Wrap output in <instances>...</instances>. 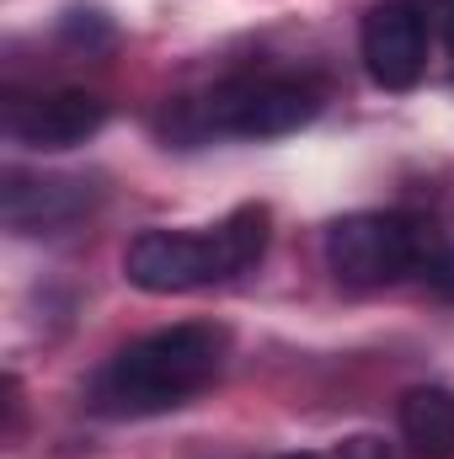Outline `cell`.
<instances>
[{"label":"cell","instance_id":"6da1fadb","mask_svg":"<svg viewBox=\"0 0 454 459\" xmlns=\"http://www.w3.org/2000/svg\"><path fill=\"white\" fill-rule=\"evenodd\" d=\"M230 358V332L220 321H182L118 347L92 374L86 406L97 417H161L188 406L198 390L220 379Z\"/></svg>","mask_w":454,"mask_h":459},{"label":"cell","instance_id":"7a4b0ae2","mask_svg":"<svg viewBox=\"0 0 454 459\" xmlns=\"http://www.w3.org/2000/svg\"><path fill=\"white\" fill-rule=\"evenodd\" d=\"M267 235H273L267 204H240L209 230H139L123 251V278L139 294H193L257 267Z\"/></svg>","mask_w":454,"mask_h":459},{"label":"cell","instance_id":"3957f363","mask_svg":"<svg viewBox=\"0 0 454 459\" xmlns=\"http://www.w3.org/2000/svg\"><path fill=\"white\" fill-rule=\"evenodd\" d=\"M321 113V86L305 75H235L193 102L177 134H225V139H284Z\"/></svg>","mask_w":454,"mask_h":459},{"label":"cell","instance_id":"277c9868","mask_svg":"<svg viewBox=\"0 0 454 459\" xmlns=\"http://www.w3.org/2000/svg\"><path fill=\"white\" fill-rule=\"evenodd\" d=\"M433 225L412 214H347L327 230V267L347 289H385L423 267Z\"/></svg>","mask_w":454,"mask_h":459},{"label":"cell","instance_id":"5b68a950","mask_svg":"<svg viewBox=\"0 0 454 459\" xmlns=\"http://www.w3.org/2000/svg\"><path fill=\"white\" fill-rule=\"evenodd\" d=\"M108 123V102L97 91L65 86V91H11L0 108V128L11 144L38 150V155H59L75 150L86 139H97Z\"/></svg>","mask_w":454,"mask_h":459},{"label":"cell","instance_id":"8992f818","mask_svg":"<svg viewBox=\"0 0 454 459\" xmlns=\"http://www.w3.org/2000/svg\"><path fill=\"white\" fill-rule=\"evenodd\" d=\"M358 54L374 86L412 91L428 70V22L412 0H385L358 27Z\"/></svg>","mask_w":454,"mask_h":459},{"label":"cell","instance_id":"52a82bcc","mask_svg":"<svg viewBox=\"0 0 454 459\" xmlns=\"http://www.w3.org/2000/svg\"><path fill=\"white\" fill-rule=\"evenodd\" d=\"M97 204V187L86 177H32V171H5L0 187V214L16 235H59L75 220H86Z\"/></svg>","mask_w":454,"mask_h":459},{"label":"cell","instance_id":"ba28073f","mask_svg":"<svg viewBox=\"0 0 454 459\" xmlns=\"http://www.w3.org/2000/svg\"><path fill=\"white\" fill-rule=\"evenodd\" d=\"M401 438L423 459L454 455V390L444 385H417L401 395Z\"/></svg>","mask_w":454,"mask_h":459},{"label":"cell","instance_id":"9c48e42d","mask_svg":"<svg viewBox=\"0 0 454 459\" xmlns=\"http://www.w3.org/2000/svg\"><path fill=\"white\" fill-rule=\"evenodd\" d=\"M417 278L433 289V294H444L454 299V251L450 246H439V235L428 240V251H423V267H417Z\"/></svg>","mask_w":454,"mask_h":459},{"label":"cell","instance_id":"30bf717a","mask_svg":"<svg viewBox=\"0 0 454 459\" xmlns=\"http://www.w3.org/2000/svg\"><path fill=\"white\" fill-rule=\"evenodd\" d=\"M332 459H396V455H390V444H385V438H374V433H358V438H342Z\"/></svg>","mask_w":454,"mask_h":459},{"label":"cell","instance_id":"8fae6325","mask_svg":"<svg viewBox=\"0 0 454 459\" xmlns=\"http://www.w3.org/2000/svg\"><path fill=\"white\" fill-rule=\"evenodd\" d=\"M444 43H450V59H454V5H450V22H444Z\"/></svg>","mask_w":454,"mask_h":459},{"label":"cell","instance_id":"7c38bea8","mask_svg":"<svg viewBox=\"0 0 454 459\" xmlns=\"http://www.w3.org/2000/svg\"><path fill=\"white\" fill-rule=\"evenodd\" d=\"M284 459H321V455H284Z\"/></svg>","mask_w":454,"mask_h":459}]
</instances>
